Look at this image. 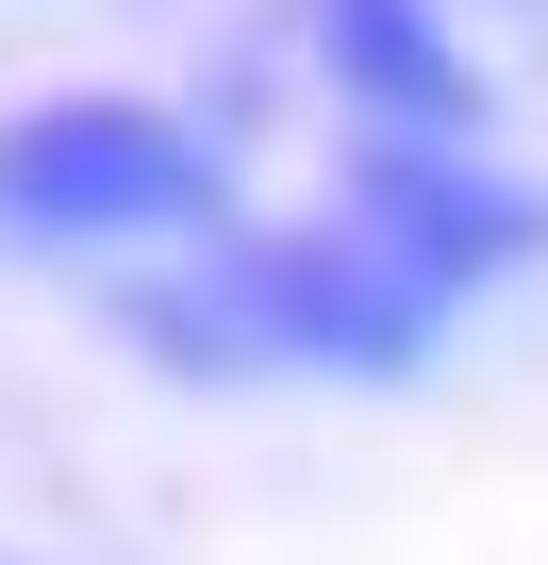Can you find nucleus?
I'll list each match as a JSON object with an SVG mask.
<instances>
[{
  "mask_svg": "<svg viewBox=\"0 0 548 565\" xmlns=\"http://www.w3.org/2000/svg\"><path fill=\"white\" fill-rule=\"evenodd\" d=\"M432 333V282H399L366 233H266L216 266L200 350H300V366H399Z\"/></svg>",
  "mask_w": 548,
  "mask_h": 565,
  "instance_id": "nucleus-1",
  "label": "nucleus"
},
{
  "mask_svg": "<svg viewBox=\"0 0 548 565\" xmlns=\"http://www.w3.org/2000/svg\"><path fill=\"white\" fill-rule=\"evenodd\" d=\"M350 233L399 266V282H482V266H515V249H548V200L531 183H498L482 150H432V134H383V150H350Z\"/></svg>",
  "mask_w": 548,
  "mask_h": 565,
  "instance_id": "nucleus-3",
  "label": "nucleus"
},
{
  "mask_svg": "<svg viewBox=\"0 0 548 565\" xmlns=\"http://www.w3.org/2000/svg\"><path fill=\"white\" fill-rule=\"evenodd\" d=\"M316 51L350 100H383L399 134H465L482 117V67L432 34V0H316Z\"/></svg>",
  "mask_w": 548,
  "mask_h": 565,
  "instance_id": "nucleus-4",
  "label": "nucleus"
},
{
  "mask_svg": "<svg viewBox=\"0 0 548 565\" xmlns=\"http://www.w3.org/2000/svg\"><path fill=\"white\" fill-rule=\"evenodd\" d=\"M200 200H216V150L150 100H51L0 134V216H34V233H150Z\"/></svg>",
  "mask_w": 548,
  "mask_h": 565,
  "instance_id": "nucleus-2",
  "label": "nucleus"
}]
</instances>
